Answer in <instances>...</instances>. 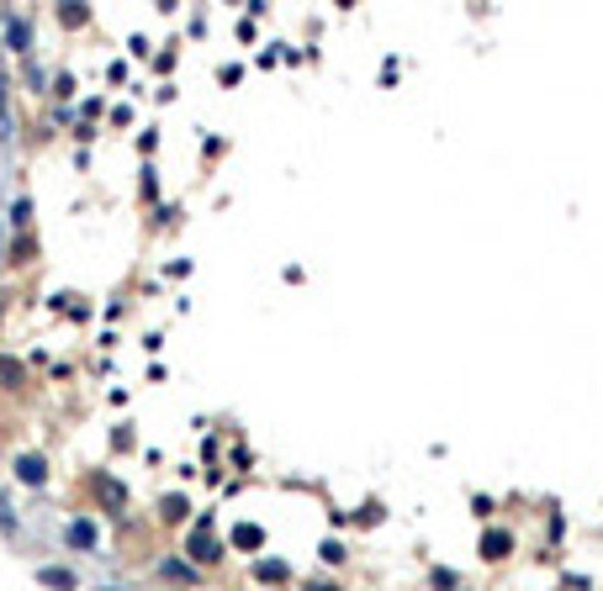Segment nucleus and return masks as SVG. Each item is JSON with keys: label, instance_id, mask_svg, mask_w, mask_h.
Returning a JSON list of instances; mask_svg holds the SVG:
<instances>
[]
</instances>
